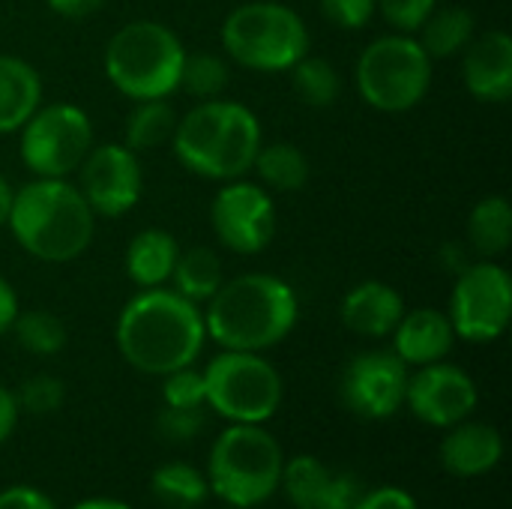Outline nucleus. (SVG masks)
<instances>
[{
	"instance_id": "nucleus-1",
	"label": "nucleus",
	"mask_w": 512,
	"mask_h": 509,
	"mask_svg": "<svg viewBox=\"0 0 512 509\" xmlns=\"http://www.w3.org/2000/svg\"><path fill=\"white\" fill-rule=\"evenodd\" d=\"M114 342L135 372L165 378L201 357L207 342L204 309L165 285L138 288L117 315Z\"/></svg>"
},
{
	"instance_id": "nucleus-2",
	"label": "nucleus",
	"mask_w": 512,
	"mask_h": 509,
	"mask_svg": "<svg viewBox=\"0 0 512 509\" xmlns=\"http://www.w3.org/2000/svg\"><path fill=\"white\" fill-rule=\"evenodd\" d=\"M300 318L297 291L273 273H240L204 303L207 339L222 351H267L285 342Z\"/></svg>"
},
{
	"instance_id": "nucleus-3",
	"label": "nucleus",
	"mask_w": 512,
	"mask_h": 509,
	"mask_svg": "<svg viewBox=\"0 0 512 509\" xmlns=\"http://www.w3.org/2000/svg\"><path fill=\"white\" fill-rule=\"evenodd\" d=\"M264 144L258 114L237 99H204L177 117L171 150L177 162L213 183L246 177Z\"/></svg>"
},
{
	"instance_id": "nucleus-4",
	"label": "nucleus",
	"mask_w": 512,
	"mask_h": 509,
	"mask_svg": "<svg viewBox=\"0 0 512 509\" xmlns=\"http://www.w3.org/2000/svg\"><path fill=\"white\" fill-rule=\"evenodd\" d=\"M6 225L30 258L69 264L90 249L96 213L69 177H33L15 189Z\"/></svg>"
},
{
	"instance_id": "nucleus-5",
	"label": "nucleus",
	"mask_w": 512,
	"mask_h": 509,
	"mask_svg": "<svg viewBox=\"0 0 512 509\" xmlns=\"http://www.w3.org/2000/svg\"><path fill=\"white\" fill-rule=\"evenodd\" d=\"M186 60L183 39L162 21L138 18L123 24L105 45L102 66L111 87L132 99H168L180 90V69Z\"/></svg>"
},
{
	"instance_id": "nucleus-6",
	"label": "nucleus",
	"mask_w": 512,
	"mask_h": 509,
	"mask_svg": "<svg viewBox=\"0 0 512 509\" xmlns=\"http://www.w3.org/2000/svg\"><path fill=\"white\" fill-rule=\"evenodd\" d=\"M282 447L261 423H231L207 459V486L234 509H252L276 495Z\"/></svg>"
},
{
	"instance_id": "nucleus-7",
	"label": "nucleus",
	"mask_w": 512,
	"mask_h": 509,
	"mask_svg": "<svg viewBox=\"0 0 512 509\" xmlns=\"http://www.w3.org/2000/svg\"><path fill=\"white\" fill-rule=\"evenodd\" d=\"M219 36L225 54L252 72H288L312 48L303 15L279 0H255L231 9Z\"/></svg>"
},
{
	"instance_id": "nucleus-8",
	"label": "nucleus",
	"mask_w": 512,
	"mask_h": 509,
	"mask_svg": "<svg viewBox=\"0 0 512 509\" xmlns=\"http://www.w3.org/2000/svg\"><path fill=\"white\" fill-rule=\"evenodd\" d=\"M435 60L417 36L387 33L372 39L354 66L360 99L381 114H405L417 108L432 90Z\"/></svg>"
},
{
	"instance_id": "nucleus-9",
	"label": "nucleus",
	"mask_w": 512,
	"mask_h": 509,
	"mask_svg": "<svg viewBox=\"0 0 512 509\" xmlns=\"http://www.w3.org/2000/svg\"><path fill=\"white\" fill-rule=\"evenodd\" d=\"M204 375V405L228 423H267L282 405V375L255 351H222Z\"/></svg>"
},
{
	"instance_id": "nucleus-10",
	"label": "nucleus",
	"mask_w": 512,
	"mask_h": 509,
	"mask_svg": "<svg viewBox=\"0 0 512 509\" xmlns=\"http://www.w3.org/2000/svg\"><path fill=\"white\" fill-rule=\"evenodd\" d=\"M18 156L33 177H69L96 144L93 120L81 105H39L18 129Z\"/></svg>"
},
{
	"instance_id": "nucleus-11",
	"label": "nucleus",
	"mask_w": 512,
	"mask_h": 509,
	"mask_svg": "<svg viewBox=\"0 0 512 509\" xmlns=\"http://www.w3.org/2000/svg\"><path fill=\"white\" fill-rule=\"evenodd\" d=\"M512 315V276L498 261L480 258L459 270L447 318L456 339L489 345L504 336Z\"/></svg>"
},
{
	"instance_id": "nucleus-12",
	"label": "nucleus",
	"mask_w": 512,
	"mask_h": 509,
	"mask_svg": "<svg viewBox=\"0 0 512 509\" xmlns=\"http://www.w3.org/2000/svg\"><path fill=\"white\" fill-rule=\"evenodd\" d=\"M216 240L234 255H261L276 237V201L270 189L246 177L219 186L210 204Z\"/></svg>"
},
{
	"instance_id": "nucleus-13",
	"label": "nucleus",
	"mask_w": 512,
	"mask_h": 509,
	"mask_svg": "<svg viewBox=\"0 0 512 509\" xmlns=\"http://www.w3.org/2000/svg\"><path fill=\"white\" fill-rule=\"evenodd\" d=\"M78 189L96 219H120L138 207L144 195V168L135 150L120 141L93 144L75 171Z\"/></svg>"
},
{
	"instance_id": "nucleus-14",
	"label": "nucleus",
	"mask_w": 512,
	"mask_h": 509,
	"mask_svg": "<svg viewBox=\"0 0 512 509\" xmlns=\"http://www.w3.org/2000/svg\"><path fill=\"white\" fill-rule=\"evenodd\" d=\"M408 375V366L393 351H363L345 366L339 396L351 414L384 420L405 405Z\"/></svg>"
},
{
	"instance_id": "nucleus-15",
	"label": "nucleus",
	"mask_w": 512,
	"mask_h": 509,
	"mask_svg": "<svg viewBox=\"0 0 512 509\" xmlns=\"http://www.w3.org/2000/svg\"><path fill=\"white\" fill-rule=\"evenodd\" d=\"M477 384L474 378L453 366V363H429L417 366L414 375H408L405 405L411 414L432 426V429H450L462 420H468L477 408Z\"/></svg>"
},
{
	"instance_id": "nucleus-16",
	"label": "nucleus",
	"mask_w": 512,
	"mask_h": 509,
	"mask_svg": "<svg viewBox=\"0 0 512 509\" xmlns=\"http://www.w3.org/2000/svg\"><path fill=\"white\" fill-rule=\"evenodd\" d=\"M279 489L294 509H351L363 495L357 477L333 474L315 456H297L285 462Z\"/></svg>"
},
{
	"instance_id": "nucleus-17",
	"label": "nucleus",
	"mask_w": 512,
	"mask_h": 509,
	"mask_svg": "<svg viewBox=\"0 0 512 509\" xmlns=\"http://www.w3.org/2000/svg\"><path fill=\"white\" fill-rule=\"evenodd\" d=\"M462 78L477 102L504 105L512 99V39L507 30L477 33L462 51Z\"/></svg>"
},
{
	"instance_id": "nucleus-18",
	"label": "nucleus",
	"mask_w": 512,
	"mask_h": 509,
	"mask_svg": "<svg viewBox=\"0 0 512 509\" xmlns=\"http://www.w3.org/2000/svg\"><path fill=\"white\" fill-rule=\"evenodd\" d=\"M405 315L402 294L381 279L357 282L339 306L342 324L363 339H387Z\"/></svg>"
},
{
	"instance_id": "nucleus-19",
	"label": "nucleus",
	"mask_w": 512,
	"mask_h": 509,
	"mask_svg": "<svg viewBox=\"0 0 512 509\" xmlns=\"http://www.w3.org/2000/svg\"><path fill=\"white\" fill-rule=\"evenodd\" d=\"M390 336H393V354L408 369L447 360V354L456 345V333H453L447 312H441L435 306H420L411 312L405 309L402 321L396 324V330Z\"/></svg>"
},
{
	"instance_id": "nucleus-20",
	"label": "nucleus",
	"mask_w": 512,
	"mask_h": 509,
	"mask_svg": "<svg viewBox=\"0 0 512 509\" xmlns=\"http://www.w3.org/2000/svg\"><path fill=\"white\" fill-rule=\"evenodd\" d=\"M501 456H504L501 432L489 423L462 420L450 426L441 444V465L459 480H474L495 471Z\"/></svg>"
},
{
	"instance_id": "nucleus-21",
	"label": "nucleus",
	"mask_w": 512,
	"mask_h": 509,
	"mask_svg": "<svg viewBox=\"0 0 512 509\" xmlns=\"http://www.w3.org/2000/svg\"><path fill=\"white\" fill-rule=\"evenodd\" d=\"M42 105V78L33 63L0 54V135L18 132Z\"/></svg>"
},
{
	"instance_id": "nucleus-22",
	"label": "nucleus",
	"mask_w": 512,
	"mask_h": 509,
	"mask_svg": "<svg viewBox=\"0 0 512 509\" xmlns=\"http://www.w3.org/2000/svg\"><path fill=\"white\" fill-rule=\"evenodd\" d=\"M180 255V243L165 228H144L126 246V276L135 288H159L171 279L174 261Z\"/></svg>"
},
{
	"instance_id": "nucleus-23",
	"label": "nucleus",
	"mask_w": 512,
	"mask_h": 509,
	"mask_svg": "<svg viewBox=\"0 0 512 509\" xmlns=\"http://www.w3.org/2000/svg\"><path fill=\"white\" fill-rule=\"evenodd\" d=\"M417 33L426 54L438 63L459 57L468 48V42L477 36V18L465 6H435V12Z\"/></svg>"
},
{
	"instance_id": "nucleus-24",
	"label": "nucleus",
	"mask_w": 512,
	"mask_h": 509,
	"mask_svg": "<svg viewBox=\"0 0 512 509\" xmlns=\"http://www.w3.org/2000/svg\"><path fill=\"white\" fill-rule=\"evenodd\" d=\"M171 288L177 294H183L186 300L204 306L225 282V270H222V258L210 249V246H192V249H180L174 270H171Z\"/></svg>"
},
{
	"instance_id": "nucleus-25",
	"label": "nucleus",
	"mask_w": 512,
	"mask_h": 509,
	"mask_svg": "<svg viewBox=\"0 0 512 509\" xmlns=\"http://www.w3.org/2000/svg\"><path fill=\"white\" fill-rule=\"evenodd\" d=\"M468 243L480 258H501L512 243V204L504 195H486L468 216Z\"/></svg>"
},
{
	"instance_id": "nucleus-26",
	"label": "nucleus",
	"mask_w": 512,
	"mask_h": 509,
	"mask_svg": "<svg viewBox=\"0 0 512 509\" xmlns=\"http://www.w3.org/2000/svg\"><path fill=\"white\" fill-rule=\"evenodd\" d=\"M252 171L258 174L264 189L300 192L309 183L312 165H309V156L297 144H291V141H270V144H261L258 156L252 162Z\"/></svg>"
},
{
	"instance_id": "nucleus-27",
	"label": "nucleus",
	"mask_w": 512,
	"mask_h": 509,
	"mask_svg": "<svg viewBox=\"0 0 512 509\" xmlns=\"http://www.w3.org/2000/svg\"><path fill=\"white\" fill-rule=\"evenodd\" d=\"M174 126H177V111L168 99L135 102L132 111L126 114V123H123V144L129 150H135L138 156L150 153V150L171 141Z\"/></svg>"
},
{
	"instance_id": "nucleus-28",
	"label": "nucleus",
	"mask_w": 512,
	"mask_h": 509,
	"mask_svg": "<svg viewBox=\"0 0 512 509\" xmlns=\"http://www.w3.org/2000/svg\"><path fill=\"white\" fill-rule=\"evenodd\" d=\"M150 489L165 507L171 509L201 507L210 495L207 477L189 462H165L162 468H156Z\"/></svg>"
},
{
	"instance_id": "nucleus-29",
	"label": "nucleus",
	"mask_w": 512,
	"mask_h": 509,
	"mask_svg": "<svg viewBox=\"0 0 512 509\" xmlns=\"http://www.w3.org/2000/svg\"><path fill=\"white\" fill-rule=\"evenodd\" d=\"M291 87L309 108H330L342 96V72L327 60L306 54L291 69Z\"/></svg>"
},
{
	"instance_id": "nucleus-30",
	"label": "nucleus",
	"mask_w": 512,
	"mask_h": 509,
	"mask_svg": "<svg viewBox=\"0 0 512 509\" xmlns=\"http://www.w3.org/2000/svg\"><path fill=\"white\" fill-rule=\"evenodd\" d=\"M9 333L33 357H54V354H60L66 348V327L48 309L18 312V318H15Z\"/></svg>"
},
{
	"instance_id": "nucleus-31",
	"label": "nucleus",
	"mask_w": 512,
	"mask_h": 509,
	"mask_svg": "<svg viewBox=\"0 0 512 509\" xmlns=\"http://www.w3.org/2000/svg\"><path fill=\"white\" fill-rule=\"evenodd\" d=\"M231 81V66L225 57L201 51V54H189L183 60L180 69V90L189 93L192 99L204 102V99H219L228 90Z\"/></svg>"
},
{
	"instance_id": "nucleus-32",
	"label": "nucleus",
	"mask_w": 512,
	"mask_h": 509,
	"mask_svg": "<svg viewBox=\"0 0 512 509\" xmlns=\"http://www.w3.org/2000/svg\"><path fill=\"white\" fill-rule=\"evenodd\" d=\"M66 399V387L54 375H33L15 393V402L27 414H54Z\"/></svg>"
},
{
	"instance_id": "nucleus-33",
	"label": "nucleus",
	"mask_w": 512,
	"mask_h": 509,
	"mask_svg": "<svg viewBox=\"0 0 512 509\" xmlns=\"http://www.w3.org/2000/svg\"><path fill=\"white\" fill-rule=\"evenodd\" d=\"M438 0H375V12L393 27V33H411L426 24V18L435 12Z\"/></svg>"
},
{
	"instance_id": "nucleus-34",
	"label": "nucleus",
	"mask_w": 512,
	"mask_h": 509,
	"mask_svg": "<svg viewBox=\"0 0 512 509\" xmlns=\"http://www.w3.org/2000/svg\"><path fill=\"white\" fill-rule=\"evenodd\" d=\"M162 399L168 408H204V375L192 366L165 375Z\"/></svg>"
},
{
	"instance_id": "nucleus-35",
	"label": "nucleus",
	"mask_w": 512,
	"mask_h": 509,
	"mask_svg": "<svg viewBox=\"0 0 512 509\" xmlns=\"http://www.w3.org/2000/svg\"><path fill=\"white\" fill-rule=\"evenodd\" d=\"M159 435L171 444H183L192 441L201 429H204V408H162L159 423H156Z\"/></svg>"
},
{
	"instance_id": "nucleus-36",
	"label": "nucleus",
	"mask_w": 512,
	"mask_h": 509,
	"mask_svg": "<svg viewBox=\"0 0 512 509\" xmlns=\"http://www.w3.org/2000/svg\"><path fill=\"white\" fill-rule=\"evenodd\" d=\"M321 12L339 30H363L375 18V0H321Z\"/></svg>"
},
{
	"instance_id": "nucleus-37",
	"label": "nucleus",
	"mask_w": 512,
	"mask_h": 509,
	"mask_svg": "<svg viewBox=\"0 0 512 509\" xmlns=\"http://www.w3.org/2000/svg\"><path fill=\"white\" fill-rule=\"evenodd\" d=\"M351 509H420L414 495H408L405 489L399 486H381V489H372V492H363L357 498V504Z\"/></svg>"
},
{
	"instance_id": "nucleus-38",
	"label": "nucleus",
	"mask_w": 512,
	"mask_h": 509,
	"mask_svg": "<svg viewBox=\"0 0 512 509\" xmlns=\"http://www.w3.org/2000/svg\"><path fill=\"white\" fill-rule=\"evenodd\" d=\"M0 509H57V504L33 486H9L0 492Z\"/></svg>"
},
{
	"instance_id": "nucleus-39",
	"label": "nucleus",
	"mask_w": 512,
	"mask_h": 509,
	"mask_svg": "<svg viewBox=\"0 0 512 509\" xmlns=\"http://www.w3.org/2000/svg\"><path fill=\"white\" fill-rule=\"evenodd\" d=\"M102 3L105 0H45V6L54 12V15H60V18H87V15H93V12H99L102 9Z\"/></svg>"
},
{
	"instance_id": "nucleus-40",
	"label": "nucleus",
	"mask_w": 512,
	"mask_h": 509,
	"mask_svg": "<svg viewBox=\"0 0 512 509\" xmlns=\"http://www.w3.org/2000/svg\"><path fill=\"white\" fill-rule=\"evenodd\" d=\"M18 414H21V408L15 402V393L0 384V444H6L12 438V432L18 426Z\"/></svg>"
},
{
	"instance_id": "nucleus-41",
	"label": "nucleus",
	"mask_w": 512,
	"mask_h": 509,
	"mask_svg": "<svg viewBox=\"0 0 512 509\" xmlns=\"http://www.w3.org/2000/svg\"><path fill=\"white\" fill-rule=\"evenodd\" d=\"M18 312H21V306H18V294H15V288L9 285V279H3V276H0V336H6V333L12 330V324H15Z\"/></svg>"
},
{
	"instance_id": "nucleus-42",
	"label": "nucleus",
	"mask_w": 512,
	"mask_h": 509,
	"mask_svg": "<svg viewBox=\"0 0 512 509\" xmlns=\"http://www.w3.org/2000/svg\"><path fill=\"white\" fill-rule=\"evenodd\" d=\"M12 198H15V186L0 174V228H6V222H9Z\"/></svg>"
},
{
	"instance_id": "nucleus-43",
	"label": "nucleus",
	"mask_w": 512,
	"mask_h": 509,
	"mask_svg": "<svg viewBox=\"0 0 512 509\" xmlns=\"http://www.w3.org/2000/svg\"><path fill=\"white\" fill-rule=\"evenodd\" d=\"M72 509H132V507H129V504H123V501H111V498H90V501L75 504Z\"/></svg>"
}]
</instances>
